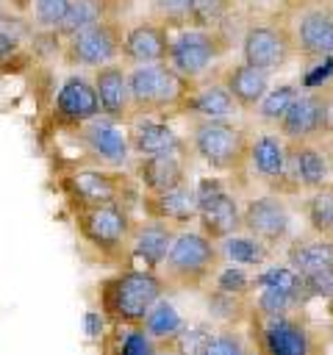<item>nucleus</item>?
Instances as JSON below:
<instances>
[{
    "label": "nucleus",
    "mask_w": 333,
    "mask_h": 355,
    "mask_svg": "<svg viewBox=\"0 0 333 355\" xmlns=\"http://www.w3.org/2000/svg\"><path fill=\"white\" fill-rule=\"evenodd\" d=\"M67 214L72 219L75 236L103 261H128V241L136 225L133 208L117 202H80L64 200Z\"/></svg>",
    "instance_id": "f257e3e1"
},
{
    "label": "nucleus",
    "mask_w": 333,
    "mask_h": 355,
    "mask_svg": "<svg viewBox=\"0 0 333 355\" xmlns=\"http://www.w3.org/2000/svg\"><path fill=\"white\" fill-rule=\"evenodd\" d=\"M164 291L158 272L144 266H122L94 286L97 308L111 324H142Z\"/></svg>",
    "instance_id": "f03ea898"
},
{
    "label": "nucleus",
    "mask_w": 333,
    "mask_h": 355,
    "mask_svg": "<svg viewBox=\"0 0 333 355\" xmlns=\"http://www.w3.org/2000/svg\"><path fill=\"white\" fill-rule=\"evenodd\" d=\"M222 261L219 241L208 239L203 230H178L155 272L166 291H203Z\"/></svg>",
    "instance_id": "7ed1b4c3"
},
{
    "label": "nucleus",
    "mask_w": 333,
    "mask_h": 355,
    "mask_svg": "<svg viewBox=\"0 0 333 355\" xmlns=\"http://www.w3.org/2000/svg\"><path fill=\"white\" fill-rule=\"evenodd\" d=\"M58 191L64 200L80 202H117L125 208H136L142 189L133 175L117 166H94V164H69L58 172Z\"/></svg>",
    "instance_id": "20e7f679"
},
{
    "label": "nucleus",
    "mask_w": 333,
    "mask_h": 355,
    "mask_svg": "<svg viewBox=\"0 0 333 355\" xmlns=\"http://www.w3.org/2000/svg\"><path fill=\"white\" fill-rule=\"evenodd\" d=\"M194 80H186L166 61L136 64L128 69L130 89V114L133 116H158L166 111H180Z\"/></svg>",
    "instance_id": "39448f33"
},
{
    "label": "nucleus",
    "mask_w": 333,
    "mask_h": 355,
    "mask_svg": "<svg viewBox=\"0 0 333 355\" xmlns=\"http://www.w3.org/2000/svg\"><path fill=\"white\" fill-rule=\"evenodd\" d=\"M191 150L214 172H241L250 136L228 119H191Z\"/></svg>",
    "instance_id": "423d86ee"
},
{
    "label": "nucleus",
    "mask_w": 333,
    "mask_h": 355,
    "mask_svg": "<svg viewBox=\"0 0 333 355\" xmlns=\"http://www.w3.org/2000/svg\"><path fill=\"white\" fill-rule=\"evenodd\" d=\"M64 141L78 150V164L117 166V169H125L130 164L128 133L119 128V122H114L103 114L86 119L78 128L64 130Z\"/></svg>",
    "instance_id": "0eeeda50"
},
{
    "label": "nucleus",
    "mask_w": 333,
    "mask_h": 355,
    "mask_svg": "<svg viewBox=\"0 0 333 355\" xmlns=\"http://www.w3.org/2000/svg\"><path fill=\"white\" fill-rule=\"evenodd\" d=\"M230 47V36L222 28H189L180 31L172 44L166 64L186 80H200Z\"/></svg>",
    "instance_id": "6e6552de"
},
{
    "label": "nucleus",
    "mask_w": 333,
    "mask_h": 355,
    "mask_svg": "<svg viewBox=\"0 0 333 355\" xmlns=\"http://www.w3.org/2000/svg\"><path fill=\"white\" fill-rule=\"evenodd\" d=\"M122 36H125V25L119 17H108L100 19L78 33H72L69 39H64L61 47V61L67 67H103L111 61H119V50H122Z\"/></svg>",
    "instance_id": "1a4fd4ad"
},
{
    "label": "nucleus",
    "mask_w": 333,
    "mask_h": 355,
    "mask_svg": "<svg viewBox=\"0 0 333 355\" xmlns=\"http://www.w3.org/2000/svg\"><path fill=\"white\" fill-rule=\"evenodd\" d=\"M194 197H197V225H200L197 230H203L208 239L222 241L241 230V205L219 178H203L194 186Z\"/></svg>",
    "instance_id": "9d476101"
},
{
    "label": "nucleus",
    "mask_w": 333,
    "mask_h": 355,
    "mask_svg": "<svg viewBox=\"0 0 333 355\" xmlns=\"http://www.w3.org/2000/svg\"><path fill=\"white\" fill-rule=\"evenodd\" d=\"M241 230L258 239L261 244H266L269 250L286 247L294 225H291V211L283 202V194L269 191V194L250 200L241 208Z\"/></svg>",
    "instance_id": "9b49d317"
},
{
    "label": "nucleus",
    "mask_w": 333,
    "mask_h": 355,
    "mask_svg": "<svg viewBox=\"0 0 333 355\" xmlns=\"http://www.w3.org/2000/svg\"><path fill=\"white\" fill-rule=\"evenodd\" d=\"M291 25H253L241 39V61L264 72H280L294 58Z\"/></svg>",
    "instance_id": "f8f14e48"
},
{
    "label": "nucleus",
    "mask_w": 333,
    "mask_h": 355,
    "mask_svg": "<svg viewBox=\"0 0 333 355\" xmlns=\"http://www.w3.org/2000/svg\"><path fill=\"white\" fill-rule=\"evenodd\" d=\"M97 114H100V105H97L92 78L75 72L56 92V100L50 108V128H53V133H64L69 128L83 125L86 119H92Z\"/></svg>",
    "instance_id": "ddd939ff"
},
{
    "label": "nucleus",
    "mask_w": 333,
    "mask_h": 355,
    "mask_svg": "<svg viewBox=\"0 0 333 355\" xmlns=\"http://www.w3.org/2000/svg\"><path fill=\"white\" fill-rule=\"evenodd\" d=\"M169 44H172L169 28H166L164 22H158V19H147V22H139V25L125 28L119 58H122V64H128V67L166 61Z\"/></svg>",
    "instance_id": "4468645a"
},
{
    "label": "nucleus",
    "mask_w": 333,
    "mask_h": 355,
    "mask_svg": "<svg viewBox=\"0 0 333 355\" xmlns=\"http://www.w3.org/2000/svg\"><path fill=\"white\" fill-rule=\"evenodd\" d=\"M92 83H94V94H97V105H100L103 116H108L119 125L133 119V114H130V89H128V67H122V61L94 67Z\"/></svg>",
    "instance_id": "2eb2a0df"
},
{
    "label": "nucleus",
    "mask_w": 333,
    "mask_h": 355,
    "mask_svg": "<svg viewBox=\"0 0 333 355\" xmlns=\"http://www.w3.org/2000/svg\"><path fill=\"white\" fill-rule=\"evenodd\" d=\"M258 324V347L269 355H308L314 352V338L311 330L294 319L291 313L286 316H272V319H255Z\"/></svg>",
    "instance_id": "dca6fc26"
},
{
    "label": "nucleus",
    "mask_w": 333,
    "mask_h": 355,
    "mask_svg": "<svg viewBox=\"0 0 333 355\" xmlns=\"http://www.w3.org/2000/svg\"><path fill=\"white\" fill-rule=\"evenodd\" d=\"M139 208L147 219H161L166 225L183 227V225L197 219L194 186H189V180H186V183H180L175 189H166V191H142Z\"/></svg>",
    "instance_id": "f3484780"
},
{
    "label": "nucleus",
    "mask_w": 333,
    "mask_h": 355,
    "mask_svg": "<svg viewBox=\"0 0 333 355\" xmlns=\"http://www.w3.org/2000/svg\"><path fill=\"white\" fill-rule=\"evenodd\" d=\"M275 125L286 141L319 139L322 136V92H319V86L297 92V97L291 100V105L283 111V116Z\"/></svg>",
    "instance_id": "a211bd4d"
},
{
    "label": "nucleus",
    "mask_w": 333,
    "mask_h": 355,
    "mask_svg": "<svg viewBox=\"0 0 333 355\" xmlns=\"http://www.w3.org/2000/svg\"><path fill=\"white\" fill-rule=\"evenodd\" d=\"M294 50L305 58H325L333 55V8L314 6L297 14L291 25Z\"/></svg>",
    "instance_id": "6ab92c4d"
},
{
    "label": "nucleus",
    "mask_w": 333,
    "mask_h": 355,
    "mask_svg": "<svg viewBox=\"0 0 333 355\" xmlns=\"http://www.w3.org/2000/svg\"><path fill=\"white\" fill-rule=\"evenodd\" d=\"M178 227L166 225L161 219H136L130 241H128V261H136L144 269H158V263L164 261L172 239H175Z\"/></svg>",
    "instance_id": "aec40b11"
},
{
    "label": "nucleus",
    "mask_w": 333,
    "mask_h": 355,
    "mask_svg": "<svg viewBox=\"0 0 333 355\" xmlns=\"http://www.w3.org/2000/svg\"><path fill=\"white\" fill-rule=\"evenodd\" d=\"M286 139L275 133H261L250 139V153H247V166L269 191L283 194V172H286Z\"/></svg>",
    "instance_id": "412c9836"
},
{
    "label": "nucleus",
    "mask_w": 333,
    "mask_h": 355,
    "mask_svg": "<svg viewBox=\"0 0 333 355\" xmlns=\"http://www.w3.org/2000/svg\"><path fill=\"white\" fill-rule=\"evenodd\" d=\"M133 178L142 191H166L186 183V158L183 153H158V155H136Z\"/></svg>",
    "instance_id": "4be33fe9"
},
{
    "label": "nucleus",
    "mask_w": 333,
    "mask_h": 355,
    "mask_svg": "<svg viewBox=\"0 0 333 355\" xmlns=\"http://www.w3.org/2000/svg\"><path fill=\"white\" fill-rule=\"evenodd\" d=\"M130 155H158V153H186V141L161 119L139 116L128 128Z\"/></svg>",
    "instance_id": "5701e85b"
},
{
    "label": "nucleus",
    "mask_w": 333,
    "mask_h": 355,
    "mask_svg": "<svg viewBox=\"0 0 333 355\" xmlns=\"http://www.w3.org/2000/svg\"><path fill=\"white\" fill-rule=\"evenodd\" d=\"M286 263L300 275L333 266V236H322V233L297 236V239L291 236L286 241Z\"/></svg>",
    "instance_id": "b1692460"
},
{
    "label": "nucleus",
    "mask_w": 333,
    "mask_h": 355,
    "mask_svg": "<svg viewBox=\"0 0 333 355\" xmlns=\"http://www.w3.org/2000/svg\"><path fill=\"white\" fill-rule=\"evenodd\" d=\"M222 86L228 89V94L233 97L239 111H253L258 105V100L264 97V92L269 89V72L241 61L225 72Z\"/></svg>",
    "instance_id": "393cba45"
},
{
    "label": "nucleus",
    "mask_w": 333,
    "mask_h": 355,
    "mask_svg": "<svg viewBox=\"0 0 333 355\" xmlns=\"http://www.w3.org/2000/svg\"><path fill=\"white\" fill-rule=\"evenodd\" d=\"M180 111L189 114L191 119H230L239 108L222 83H205L200 89L191 86Z\"/></svg>",
    "instance_id": "a878e982"
},
{
    "label": "nucleus",
    "mask_w": 333,
    "mask_h": 355,
    "mask_svg": "<svg viewBox=\"0 0 333 355\" xmlns=\"http://www.w3.org/2000/svg\"><path fill=\"white\" fill-rule=\"evenodd\" d=\"M108 17H119V0H69L67 17L56 28V33L61 39H69L72 33H78L100 19H108Z\"/></svg>",
    "instance_id": "bb28decb"
},
{
    "label": "nucleus",
    "mask_w": 333,
    "mask_h": 355,
    "mask_svg": "<svg viewBox=\"0 0 333 355\" xmlns=\"http://www.w3.org/2000/svg\"><path fill=\"white\" fill-rule=\"evenodd\" d=\"M33 31L36 28L25 14L6 11V17L0 22V72H8V67L25 53Z\"/></svg>",
    "instance_id": "cd10ccee"
},
{
    "label": "nucleus",
    "mask_w": 333,
    "mask_h": 355,
    "mask_svg": "<svg viewBox=\"0 0 333 355\" xmlns=\"http://www.w3.org/2000/svg\"><path fill=\"white\" fill-rule=\"evenodd\" d=\"M183 316L178 313V308L169 302V300H158L150 311H147V316H144V322H142V327L158 341V347L161 349H172V341L178 338V333L183 330Z\"/></svg>",
    "instance_id": "c85d7f7f"
},
{
    "label": "nucleus",
    "mask_w": 333,
    "mask_h": 355,
    "mask_svg": "<svg viewBox=\"0 0 333 355\" xmlns=\"http://www.w3.org/2000/svg\"><path fill=\"white\" fill-rule=\"evenodd\" d=\"M105 336L114 341H108L103 347L111 352H119V355H155V352H161L158 341L142 324H108Z\"/></svg>",
    "instance_id": "c756f323"
},
{
    "label": "nucleus",
    "mask_w": 333,
    "mask_h": 355,
    "mask_svg": "<svg viewBox=\"0 0 333 355\" xmlns=\"http://www.w3.org/2000/svg\"><path fill=\"white\" fill-rule=\"evenodd\" d=\"M302 302H305V297H302L300 291L272 288V286H258V294H255V300L250 302V316H253V319L286 316V313H294Z\"/></svg>",
    "instance_id": "7c9ffc66"
},
{
    "label": "nucleus",
    "mask_w": 333,
    "mask_h": 355,
    "mask_svg": "<svg viewBox=\"0 0 333 355\" xmlns=\"http://www.w3.org/2000/svg\"><path fill=\"white\" fill-rule=\"evenodd\" d=\"M219 247H222L225 261L241 263V266H247V269L264 266V263H269V258H272V250H269L266 244H261L258 239H253L250 233H244V230H239V233L222 239Z\"/></svg>",
    "instance_id": "2f4dec72"
},
{
    "label": "nucleus",
    "mask_w": 333,
    "mask_h": 355,
    "mask_svg": "<svg viewBox=\"0 0 333 355\" xmlns=\"http://www.w3.org/2000/svg\"><path fill=\"white\" fill-rule=\"evenodd\" d=\"M208 313L219 324H239L241 319L250 316V300H247V294H230V291L211 288V294H208Z\"/></svg>",
    "instance_id": "473e14b6"
},
{
    "label": "nucleus",
    "mask_w": 333,
    "mask_h": 355,
    "mask_svg": "<svg viewBox=\"0 0 333 355\" xmlns=\"http://www.w3.org/2000/svg\"><path fill=\"white\" fill-rule=\"evenodd\" d=\"M236 0H191L186 22L189 28H222Z\"/></svg>",
    "instance_id": "72a5a7b5"
},
{
    "label": "nucleus",
    "mask_w": 333,
    "mask_h": 355,
    "mask_svg": "<svg viewBox=\"0 0 333 355\" xmlns=\"http://www.w3.org/2000/svg\"><path fill=\"white\" fill-rule=\"evenodd\" d=\"M305 219H308L311 233L333 236V189L322 186V189L311 191V197L305 202Z\"/></svg>",
    "instance_id": "f704fd0d"
},
{
    "label": "nucleus",
    "mask_w": 333,
    "mask_h": 355,
    "mask_svg": "<svg viewBox=\"0 0 333 355\" xmlns=\"http://www.w3.org/2000/svg\"><path fill=\"white\" fill-rule=\"evenodd\" d=\"M297 92H300V89H297L294 83H278V86H269L253 111H255L264 122H272V125H275V122L283 116V111L291 105V100L297 97Z\"/></svg>",
    "instance_id": "c9c22d12"
},
{
    "label": "nucleus",
    "mask_w": 333,
    "mask_h": 355,
    "mask_svg": "<svg viewBox=\"0 0 333 355\" xmlns=\"http://www.w3.org/2000/svg\"><path fill=\"white\" fill-rule=\"evenodd\" d=\"M241 352H247V341L236 330V324L211 327V333L203 344V355H241Z\"/></svg>",
    "instance_id": "e433bc0d"
},
{
    "label": "nucleus",
    "mask_w": 333,
    "mask_h": 355,
    "mask_svg": "<svg viewBox=\"0 0 333 355\" xmlns=\"http://www.w3.org/2000/svg\"><path fill=\"white\" fill-rule=\"evenodd\" d=\"M211 286L219 291H230V294H250L253 288V275L247 266L233 263V261H222V266L216 269V275L211 277Z\"/></svg>",
    "instance_id": "4c0bfd02"
},
{
    "label": "nucleus",
    "mask_w": 333,
    "mask_h": 355,
    "mask_svg": "<svg viewBox=\"0 0 333 355\" xmlns=\"http://www.w3.org/2000/svg\"><path fill=\"white\" fill-rule=\"evenodd\" d=\"M255 286H272V288H289L302 294V275L294 272L289 263H264L258 275H253V288Z\"/></svg>",
    "instance_id": "58836bf2"
},
{
    "label": "nucleus",
    "mask_w": 333,
    "mask_h": 355,
    "mask_svg": "<svg viewBox=\"0 0 333 355\" xmlns=\"http://www.w3.org/2000/svg\"><path fill=\"white\" fill-rule=\"evenodd\" d=\"M69 0H33L31 6V22L39 31H56L61 25V19L67 17Z\"/></svg>",
    "instance_id": "ea45409f"
},
{
    "label": "nucleus",
    "mask_w": 333,
    "mask_h": 355,
    "mask_svg": "<svg viewBox=\"0 0 333 355\" xmlns=\"http://www.w3.org/2000/svg\"><path fill=\"white\" fill-rule=\"evenodd\" d=\"M189 3L191 0H150V14L153 19L169 25H186V14H189Z\"/></svg>",
    "instance_id": "a19ab883"
},
{
    "label": "nucleus",
    "mask_w": 333,
    "mask_h": 355,
    "mask_svg": "<svg viewBox=\"0 0 333 355\" xmlns=\"http://www.w3.org/2000/svg\"><path fill=\"white\" fill-rule=\"evenodd\" d=\"M302 297H322V300H333V266L316 269L302 275Z\"/></svg>",
    "instance_id": "79ce46f5"
},
{
    "label": "nucleus",
    "mask_w": 333,
    "mask_h": 355,
    "mask_svg": "<svg viewBox=\"0 0 333 355\" xmlns=\"http://www.w3.org/2000/svg\"><path fill=\"white\" fill-rule=\"evenodd\" d=\"M108 319H105V313L97 308V311H86L83 313V333H86V338H94V341H100L103 336H105V330H108Z\"/></svg>",
    "instance_id": "37998d69"
},
{
    "label": "nucleus",
    "mask_w": 333,
    "mask_h": 355,
    "mask_svg": "<svg viewBox=\"0 0 333 355\" xmlns=\"http://www.w3.org/2000/svg\"><path fill=\"white\" fill-rule=\"evenodd\" d=\"M319 92H322V136L319 139H327L333 136V80L322 83Z\"/></svg>",
    "instance_id": "c03bdc74"
},
{
    "label": "nucleus",
    "mask_w": 333,
    "mask_h": 355,
    "mask_svg": "<svg viewBox=\"0 0 333 355\" xmlns=\"http://www.w3.org/2000/svg\"><path fill=\"white\" fill-rule=\"evenodd\" d=\"M6 3V8L8 11H14V14H31V6H33V0H3Z\"/></svg>",
    "instance_id": "a18cd8bd"
},
{
    "label": "nucleus",
    "mask_w": 333,
    "mask_h": 355,
    "mask_svg": "<svg viewBox=\"0 0 333 355\" xmlns=\"http://www.w3.org/2000/svg\"><path fill=\"white\" fill-rule=\"evenodd\" d=\"M6 11H8V8H6V3L0 0V22H3V17H6Z\"/></svg>",
    "instance_id": "49530a36"
}]
</instances>
